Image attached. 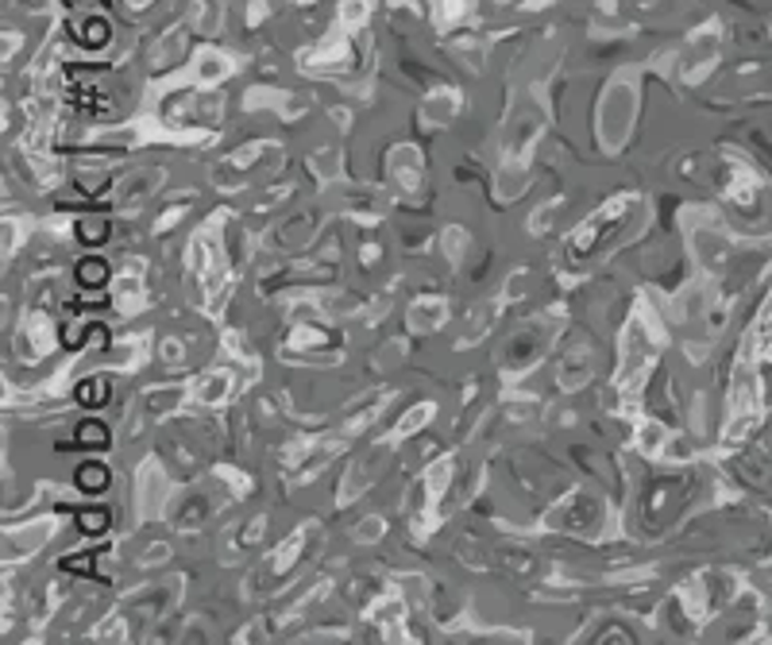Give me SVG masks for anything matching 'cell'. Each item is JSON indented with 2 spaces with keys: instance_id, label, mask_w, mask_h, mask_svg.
Returning a JSON list of instances; mask_svg holds the SVG:
<instances>
[{
  "instance_id": "1",
  "label": "cell",
  "mask_w": 772,
  "mask_h": 645,
  "mask_svg": "<svg viewBox=\"0 0 772 645\" xmlns=\"http://www.w3.org/2000/svg\"><path fill=\"white\" fill-rule=\"evenodd\" d=\"M82 487H90V491H97V487H105V483H101V480H105V472H101V468H85V472H82Z\"/></svg>"
},
{
  "instance_id": "2",
  "label": "cell",
  "mask_w": 772,
  "mask_h": 645,
  "mask_svg": "<svg viewBox=\"0 0 772 645\" xmlns=\"http://www.w3.org/2000/svg\"><path fill=\"white\" fill-rule=\"evenodd\" d=\"M82 278H85V283H101V278H105V270H101V263L97 260H90V263H82Z\"/></svg>"
}]
</instances>
